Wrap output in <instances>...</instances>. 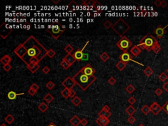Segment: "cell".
Returning a JSON list of instances; mask_svg holds the SVG:
<instances>
[{
    "mask_svg": "<svg viewBox=\"0 0 168 126\" xmlns=\"http://www.w3.org/2000/svg\"><path fill=\"white\" fill-rule=\"evenodd\" d=\"M22 44L27 51L22 60L26 65L30 64V60L32 58H37L40 62L45 56H47L48 51L34 36H30Z\"/></svg>",
    "mask_w": 168,
    "mask_h": 126,
    "instance_id": "1",
    "label": "cell"
},
{
    "mask_svg": "<svg viewBox=\"0 0 168 126\" xmlns=\"http://www.w3.org/2000/svg\"><path fill=\"white\" fill-rule=\"evenodd\" d=\"M76 85L82 89V91H86L89 87L96 80L95 76H89L84 74L83 72L79 70L72 77Z\"/></svg>",
    "mask_w": 168,
    "mask_h": 126,
    "instance_id": "2",
    "label": "cell"
},
{
    "mask_svg": "<svg viewBox=\"0 0 168 126\" xmlns=\"http://www.w3.org/2000/svg\"><path fill=\"white\" fill-rule=\"evenodd\" d=\"M157 43H158V40L152 35L147 34L140 40L138 46L141 48V50L145 49L149 52L152 49V47Z\"/></svg>",
    "mask_w": 168,
    "mask_h": 126,
    "instance_id": "3",
    "label": "cell"
},
{
    "mask_svg": "<svg viewBox=\"0 0 168 126\" xmlns=\"http://www.w3.org/2000/svg\"><path fill=\"white\" fill-rule=\"evenodd\" d=\"M112 30L116 32L120 36L123 37V35L125 34L130 29V26L124 20L123 18H120L112 26Z\"/></svg>",
    "mask_w": 168,
    "mask_h": 126,
    "instance_id": "4",
    "label": "cell"
},
{
    "mask_svg": "<svg viewBox=\"0 0 168 126\" xmlns=\"http://www.w3.org/2000/svg\"><path fill=\"white\" fill-rule=\"evenodd\" d=\"M116 45L118 46L120 49L123 51L124 52H127V50L132 47L133 43L132 42L129 40L126 36H123L121 37V39L116 43Z\"/></svg>",
    "mask_w": 168,
    "mask_h": 126,
    "instance_id": "5",
    "label": "cell"
},
{
    "mask_svg": "<svg viewBox=\"0 0 168 126\" xmlns=\"http://www.w3.org/2000/svg\"><path fill=\"white\" fill-rule=\"evenodd\" d=\"M54 26V27H53L51 29H49V28L47 29V32H49L50 34L52 36V37H53L54 39L57 40V39H58V38L64 33L65 30H64V29H63V30L60 29L59 26L58 25H57V26Z\"/></svg>",
    "mask_w": 168,
    "mask_h": 126,
    "instance_id": "6",
    "label": "cell"
},
{
    "mask_svg": "<svg viewBox=\"0 0 168 126\" xmlns=\"http://www.w3.org/2000/svg\"><path fill=\"white\" fill-rule=\"evenodd\" d=\"M26 51H27L26 49L25 48L24 45L22 44H22H20L19 45H18L17 47L14 49L15 54H17L21 60H22V59L24 57V56L26 54Z\"/></svg>",
    "mask_w": 168,
    "mask_h": 126,
    "instance_id": "7",
    "label": "cell"
},
{
    "mask_svg": "<svg viewBox=\"0 0 168 126\" xmlns=\"http://www.w3.org/2000/svg\"><path fill=\"white\" fill-rule=\"evenodd\" d=\"M119 59H120V61H121V62H125V63H127V62H129V61H132V62H135V63H137V64H140V65H141V66H143V64H141V63H138V62H136V61H135L134 60H133V59H132V57H131V55L127 51V52H124L119 57Z\"/></svg>",
    "mask_w": 168,
    "mask_h": 126,
    "instance_id": "8",
    "label": "cell"
},
{
    "mask_svg": "<svg viewBox=\"0 0 168 126\" xmlns=\"http://www.w3.org/2000/svg\"><path fill=\"white\" fill-rule=\"evenodd\" d=\"M62 86L64 87V88L70 90V89H72V88L76 85V84L72 78L68 76L62 82Z\"/></svg>",
    "mask_w": 168,
    "mask_h": 126,
    "instance_id": "9",
    "label": "cell"
},
{
    "mask_svg": "<svg viewBox=\"0 0 168 126\" xmlns=\"http://www.w3.org/2000/svg\"><path fill=\"white\" fill-rule=\"evenodd\" d=\"M84 74H85L87 76H94V74L95 73V70L92 67L91 65H90L89 64H86L85 66L82 68V69L80 70Z\"/></svg>",
    "mask_w": 168,
    "mask_h": 126,
    "instance_id": "10",
    "label": "cell"
},
{
    "mask_svg": "<svg viewBox=\"0 0 168 126\" xmlns=\"http://www.w3.org/2000/svg\"><path fill=\"white\" fill-rule=\"evenodd\" d=\"M89 42H86V43L85 44V45L83 47V48H82V49H77L76 51L74 53L73 56H74V59L76 60L77 61H80V60H82L83 59V58H84V50L85 49V48L86 47L87 44L89 43Z\"/></svg>",
    "mask_w": 168,
    "mask_h": 126,
    "instance_id": "11",
    "label": "cell"
},
{
    "mask_svg": "<svg viewBox=\"0 0 168 126\" xmlns=\"http://www.w3.org/2000/svg\"><path fill=\"white\" fill-rule=\"evenodd\" d=\"M168 26V24L166 26H165V27L163 28L161 26H158V27L155 29V30L154 31V34L157 36V37H158V38H162V37L163 36V35L165 34V33H166L165 29H166Z\"/></svg>",
    "mask_w": 168,
    "mask_h": 126,
    "instance_id": "12",
    "label": "cell"
},
{
    "mask_svg": "<svg viewBox=\"0 0 168 126\" xmlns=\"http://www.w3.org/2000/svg\"><path fill=\"white\" fill-rule=\"evenodd\" d=\"M95 121L99 126H106L110 123V120L108 118H101V117H99Z\"/></svg>",
    "mask_w": 168,
    "mask_h": 126,
    "instance_id": "13",
    "label": "cell"
},
{
    "mask_svg": "<svg viewBox=\"0 0 168 126\" xmlns=\"http://www.w3.org/2000/svg\"><path fill=\"white\" fill-rule=\"evenodd\" d=\"M141 51H142V50L138 45H134L133 47H131V49H130V52L131 53V54H133L134 57H138Z\"/></svg>",
    "mask_w": 168,
    "mask_h": 126,
    "instance_id": "14",
    "label": "cell"
},
{
    "mask_svg": "<svg viewBox=\"0 0 168 126\" xmlns=\"http://www.w3.org/2000/svg\"><path fill=\"white\" fill-rule=\"evenodd\" d=\"M81 121L82 120H80L76 115H75L69 121L73 126H79V124H81Z\"/></svg>",
    "mask_w": 168,
    "mask_h": 126,
    "instance_id": "15",
    "label": "cell"
},
{
    "mask_svg": "<svg viewBox=\"0 0 168 126\" xmlns=\"http://www.w3.org/2000/svg\"><path fill=\"white\" fill-rule=\"evenodd\" d=\"M63 59L66 60L67 62L69 63L70 66H72V64H74V62L76 61V60L74 59L73 54H72L71 53H68V54H67L64 57V58H63Z\"/></svg>",
    "mask_w": 168,
    "mask_h": 126,
    "instance_id": "16",
    "label": "cell"
},
{
    "mask_svg": "<svg viewBox=\"0 0 168 126\" xmlns=\"http://www.w3.org/2000/svg\"><path fill=\"white\" fill-rule=\"evenodd\" d=\"M11 60H12V59H11L10 56L9 54H5L0 59V62L3 65H6L7 64H10Z\"/></svg>",
    "mask_w": 168,
    "mask_h": 126,
    "instance_id": "17",
    "label": "cell"
},
{
    "mask_svg": "<svg viewBox=\"0 0 168 126\" xmlns=\"http://www.w3.org/2000/svg\"><path fill=\"white\" fill-rule=\"evenodd\" d=\"M98 116H99V117H101V118H105L108 119L112 116V113L110 112H107L103 110H101L99 112Z\"/></svg>",
    "mask_w": 168,
    "mask_h": 126,
    "instance_id": "18",
    "label": "cell"
},
{
    "mask_svg": "<svg viewBox=\"0 0 168 126\" xmlns=\"http://www.w3.org/2000/svg\"><path fill=\"white\" fill-rule=\"evenodd\" d=\"M24 93H16L15 91H11L8 93L7 94V97L8 99L9 100H15L17 96H18V95H24Z\"/></svg>",
    "mask_w": 168,
    "mask_h": 126,
    "instance_id": "19",
    "label": "cell"
},
{
    "mask_svg": "<svg viewBox=\"0 0 168 126\" xmlns=\"http://www.w3.org/2000/svg\"><path fill=\"white\" fill-rule=\"evenodd\" d=\"M48 108H49V106L45 102H42L41 104L38 105V109L42 113H45L48 110Z\"/></svg>",
    "mask_w": 168,
    "mask_h": 126,
    "instance_id": "20",
    "label": "cell"
},
{
    "mask_svg": "<svg viewBox=\"0 0 168 126\" xmlns=\"http://www.w3.org/2000/svg\"><path fill=\"white\" fill-rule=\"evenodd\" d=\"M126 113L128 114L129 116H133V114L134 113H135L136 110H135V108L132 105H129V106L126 109Z\"/></svg>",
    "mask_w": 168,
    "mask_h": 126,
    "instance_id": "21",
    "label": "cell"
},
{
    "mask_svg": "<svg viewBox=\"0 0 168 126\" xmlns=\"http://www.w3.org/2000/svg\"><path fill=\"white\" fill-rule=\"evenodd\" d=\"M126 66H127V64L125 63L124 62H121V61H119L116 65V67L118 68V69L120 70V71H123L125 68H126Z\"/></svg>",
    "mask_w": 168,
    "mask_h": 126,
    "instance_id": "22",
    "label": "cell"
},
{
    "mask_svg": "<svg viewBox=\"0 0 168 126\" xmlns=\"http://www.w3.org/2000/svg\"><path fill=\"white\" fill-rule=\"evenodd\" d=\"M143 72H144V74H145L146 76L150 77L153 74L154 70H152V68H150V66H147L145 69L144 70Z\"/></svg>",
    "mask_w": 168,
    "mask_h": 126,
    "instance_id": "23",
    "label": "cell"
},
{
    "mask_svg": "<svg viewBox=\"0 0 168 126\" xmlns=\"http://www.w3.org/2000/svg\"><path fill=\"white\" fill-rule=\"evenodd\" d=\"M43 100L46 102L47 103H51V102L54 100V97L51 95V93H47L43 96Z\"/></svg>",
    "mask_w": 168,
    "mask_h": 126,
    "instance_id": "24",
    "label": "cell"
},
{
    "mask_svg": "<svg viewBox=\"0 0 168 126\" xmlns=\"http://www.w3.org/2000/svg\"><path fill=\"white\" fill-rule=\"evenodd\" d=\"M71 101H72V103L74 104V106H78L82 103V99H80L79 96H76L74 99H72Z\"/></svg>",
    "mask_w": 168,
    "mask_h": 126,
    "instance_id": "25",
    "label": "cell"
},
{
    "mask_svg": "<svg viewBox=\"0 0 168 126\" xmlns=\"http://www.w3.org/2000/svg\"><path fill=\"white\" fill-rule=\"evenodd\" d=\"M141 112H142L144 115H147V114H148L150 113V112H151L150 108L148 105L144 104V105L141 108Z\"/></svg>",
    "mask_w": 168,
    "mask_h": 126,
    "instance_id": "26",
    "label": "cell"
},
{
    "mask_svg": "<svg viewBox=\"0 0 168 126\" xmlns=\"http://www.w3.org/2000/svg\"><path fill=\"white\" fill-rule=\"evenodd\" d=\"M60 94L64 97V99H68V97H70V90L69 89L64 88L62 91L60 92Z\"/></svg>",
    "mask_w": 168,
    "mask_h": 126,
    "instance_id": "27",
    "label": "cell"
},
{
    "mask_svg": "<svg viewBox=\"0 0 168 126\" xmlns=\"http://www.w3.org/2000/svg\"><path fill=\"white\" fill-rule=\"evenodd\" d=\"M5 120L7 124H11L13 121H15V118L11 114H8L7 116L5 118Z\"/></svg>",
    "mask_w": 168,
    "mask_h": 126,
    "instance_id": "28",
    "label": "cell"
},
{
    "mask_svg": "<svg viewBox=\"0 0 168 126\" xmlns=\"http://www.w3.org/2000/svg\"><path fill=\"white\" fill-rule=\"evenodd\" d=\"M158 79L160 80L161 82H165L166 80L168 79V75L165 73V72H162L159 76H158Z\"/></svg>",
    "mask_w": 168,
    "mask_h": 126,
    "instance_id": "29",
    "label": "cell"
},
{
    "mask_svg": "<svg viewBox=\"0 0 168 126\" xmlns=\"http://www.w3.org/2000/svg\"><path fill=\"white\" fill-rule=\"evenodd\" d=\"M60 66H61L64 70H68L70 67L71 66L70 65L69 63L67 62L66 60L64 59H62V62H60Z\"/></svg>",
    "mask_w": 168,
    "mask_h": 126,
    "instance_id": "30",
    "label": "cell"
},
{
    "mask_svg": "<svg viewBox=\"0 0 168 126\" xmlns=\"http://www.w3.org/2000/svg\"><path fill=\"white\" fill-rule=\"evenodd\" d=\"M100 58H101V59L102 61L106 62V61L109 59L110 56H109L108 54L107 53L103 52L101 54V55H100Z\"/></svg>",
    "mask_w": 168,
    "mask_h": 126,
    "instance_id": "31",
    "label": "cell"
},
{
    "mask_svg": "<svg viewBox=\"0 0 168 126\" xmlns=\"http://www.w3.org/2000/svg\"><path fill=\"white\" fill-rule=\"evenodd\" d=\"M96 3V1H84V4L86 6H90L91 7V9L95 7V5Z\"/></svg>",
    "mask_w": 168,
    "mask_h": 126,
    "instance_id": "32",
    "label": "cell"
},
{
    "mask_svg": "<svg viewBox=\"0 0 168 126\" xmlns=\"http://www.w3.org/2000/svg\"><path fill=\"white\" fill-rule=\"evenodd\" d=\"M126 90L127 93L131 94V93H133L135 91V88L134 87L133 85H132L131 84H129V85H128L127 87L126 88Z\"/></svg>",
    "mask_w": 168,
    "mask_h": 126,
    "instance_id": "33",
    "label": "cell"
},
{
    "mask_svg": "<svg viewBox=\"0 0 168 126\" xmlns=\"http://www.w3.org/2000/svg\"><path fill=\"white\" fill-rule=\"evenodd\" d=\"M77 7H78V4L74 1H72L70 3L69 5H68V9L70 11L75 10L77 8Z\"/></svg>",
    "mask_w": 168,
    "mask_h": 126,
    "instance_id": "34",
    "label": "cell"
},
{
    "mask_svg": "<svg viewBox=\"0 0 168 126\" xmlns=\"http://www.w3.org/2000/svg\"><path fill=\"white\" fill-rule=\"evenodd\" d=\"M161 49H162V48H161L160 45L159 44V43H158L156 44L152 47V50L155 53H158L160 51Z\"/></svg>",
    "mask_w": 168,
    "mask_h": 126,
    "instance_id": "35",
    "label": "cell"
},
{
    "mask_svg": "<svg viewBox=\"0 0 168 126\" xmlns=\"http://www.w3.org/2000/svg\"><path fill=\"white\" fill-rule=\"evenodd\" d=\"M64 51H65L68 54V53H71L74 51V47H72L71 45H67L66 46V47L64 48Z\"/></svg>",
    "mask_w": 168,
    "mask_h": 126,
    "instance_id": "36",
    "label": "cell"
},
{
    "mask_svg": "<svg viewBox=\"0 0 168 126\" xmlns=\"http://www.w3.org/2000/svg\"><path fill=\"white\" fill-rule=\"evenodd\" d=\"M162 110V108L160 106H158V108H156L153 109V110H151V112H152V114H153L154 115L156 116V115H158V114H159Z\"/></svg>",
    "mask_w": 168,
    "mask_h": 126,
    "instance_id": "37",
    "label": "cell"
},
{
    "mask_svg": "<svg viewBox=\"0 0 168 126\" xmlns=\"http://www.w3.org/2000/svg\"><path fill=\"white\" fill-rule=\"evenodd\" d=\"M55 54H56V53H55V51L53 49H50L48 50V52H47V57H49L51 59H52L53 57H54L55 56Z\"/></svg>",
    "mask_w": 168,
    "mask_h": 126,
    "instance_id": "38",
    "label": "cell"
},
{
    "mask_svg": "<svg viewBox=\"0 0 168 126\" xmlns=\"http://www.w3.org/2000/svg\"><path fill=\"white\" fill-rule=\"evenodd\" d=\"M45 86H46V87H47L48 89L51 90V89H53L54 87V86H55V84H54L53 82H51V81H49V82H48L47 84H46Z\"/></svg>",
    "mask_w": 168,
    "mask_h": 126,
    "instance_id": "39",
    "label": "cell"
},
{
    "mask_svg": "<svg viewBox=\"0 0 168 126\" xmlns=\"http://www.w3.org/2000/svg\"><path fill=\"white\" fill-rule=\"evenodd\" d=\"M103 25H104V28H105L106 29H109L110 28H112V25L113 24H112L111 22H110V20H107L104 22Z\"/></svg>",
    "mask_w": 168,
    "mask_h": 126,
    "instance_id": "40",
    "label": "cell"
},
{
    "mask_svg": "<svg viewBox=\"0 0 168 126\" xmlns=\"http://www.w3.org/2000/svg\"><path fill=\"white\" fill-rule=\"evenodd\" d=\"M39 88H40V87H39V85H37V84H36V83H34V84H32L31 85H30V89H33V90H34L35 91H37V90L39 89Z\"/></svg>",
    "mask_w": 168,
    "mask_h": 126,
    "instance_id": "41",
    "label": "cell"
},
{
    "mask_svg": "<svg viewBox=\"0 0 168 126\" xmlns=\"http://www.w3.org/2000/svg\"><path fill=\"white\" fill-rule=\"evenodd\" d=\"M40 68V66L39 65V64H36V65H35V66H34L32 68L29 70H30V72H32V74H34V73H35V72H36V71H37V70L39 69Z\"/></svg>",
    "mask_w": 168,
    "mask_h": 126,
    "instance_id": "42",
    "label": "cell"
},
{
    "mask_svg": "<svg viewBox=\"0 0 168 126\" xmlns=\"http://www.w3.org/2000/svg\"><path fill=\"white\" fill-rule=\"evenodd\" d=\"M162 110H163L168 115V101L162 106Z\"/></svg>",
    "mask_w": 168,
    "mask_h": 126,
    "instance_id": "43",
    "label": "cell"
},
{
    "mask_svg": "<svg viewBox=\"0 0 168 126\" xmlns=\"http://www.w3.org/2000/svg\"><path fill=\"white\" fill-rule=\"evenodd\" d=\"M3 70H5V72H9V71H10L11 69L12 68V66H11L10 64H6V65H3Z\"/></svg>",
    "mask_w": 168,
    "mask_h": 126,
    "instance_id": "44",
    "label": "cell"
},
{
    "mask_svg": "<svg viewBox=\"0 0 168 126\" xmlns=\"http://www.w3.org/2000/svg\"><path fill=\"white\" fill-rule=\"evenodd\" d=\"M108 84H110L111 85H114V84H116V79L114 78V77L112 76L109 78L108 80Z\"/></svg>",
    "mask_w": 168,
    "mask_h": 126,
    "instance_id": "45",
    "label": "cell"
},
{
    "mask_svg": "<svg viewBox=\"0 0 168 126\" xmlns=\"http://www.w3.org/2000/svg\"><path fill=\"white\" fill-rule=\"evenodd\" d=\"M135 121H136V120H135V118L133 116H130L128 118V119H127V121L130 124H133L135 122Z\"/></svg>",
    "mask_w": 168,
    "mask_h": 126,
    "instance_id": "46",
    "label": "cell"
},
{
    "mask_svg": "<svg viewBox=\"0 0 168 126\" xmlns=\"http://www.w3.org/2000/svg\"><path fill=\"white\" fill-rule=\"evenodd\" d=\"M136 99H135V98L133 97V96H131V97L128 99V102L131 104V105H133V104H135V103L136 102Z\"/></svg>",
    "mask_w": 168,
    "mask_h": 126,
    "instance_id": "47",
    "label": "cell"
},
{
    "mask_svg": "<svg viewBox=\"0 0 168 126\" xmlns=\"http://www.w3.org/2000/svg\"><path fill=\"white\" fill-rule=\"evenodd\" d=\"M154 93L157 95V96H160L163 94V91L160 89V88H157L154 91Z\"/></svg>",
    "mask_w": 168,
    "mask_h": 126,
    "instance_id": "48",
    "label": "cell"
},
{
    "mask_svg": "<svg viewBox=\"0 0 168 126\" xmlns=\"http://www.w3.org/2000/svg\"><path fill=\"white\" fill-rule=\"evenodd\" d=\"M39 62H40V60H38L37 58H36V57L32 58V59L30 60V63H34V64H37Z\"/></svg>",
    "mask_w": 168,
    "mask_h": 126,
    "instance_id": "49",
    "label": "cell"
},
{
    "mask_svg": "<svg viewBox=\"0 0 168 126\" xmlns=\"http://www.w3.org/2000/svg\"><path fill=\"white\" fill-rule=\"evenodd\" d=\"M50 68H49L48 66H44L43 68V69H42V72H43L44 74H49L50 72Z\"/></svg>",
    "mask_w": 168,
    "mask_h": 126,
    "instance_id": "50",
    "label": "cell"
},
{
    "mask_svg": "<svg viewBox=\"0 0 168 126\" xmlns=\"http://www.w3.org/2000/svg\"><path fill=\"white\" fill-rule=\"evenodd\" d=\"M158 106H160V105L158 104V102H154L153 103L150 105V110H153V109H155L156 108H158Z\"/></svg>",
    "mask_w": 168,
    "mask_h": 126,
    "instance_id": "51",
    "label": "cell"
},
{
    "mask_svg": "<svg viewBox=\"0 0 168 126\" xmlns=\"http://www.w3.org/2000/svg\"><path fill=\"white\" fill-rule=\"evenodd\" d=\"M76 92L74 91L73 89H70V97H71L72 99H74V97L76 96Z\"/></svg>",
    "mask_w": 168,
    "mask_h": 126,
    "instance_id": "52",
    "label": "cell"
},
{
    "mask_svg": "<svg viewBox=\"0 0 168 126\" xmlns=\"http://www.w3.org/2000/svg\"><path fill=\"white\" fill-rule=\"evenodd\" d=\"M28 93H29V95H30V96H34L35 95H36V91H35L34 90H33V89H28Z\"/></svg>",
    "mask_w": 168,
    "mask_h": 126,
    "instance_id": "53",
    "label": "cell"
},
{
    "mask_svg": "<svg viewBox=\"0 0 168 126\" xmlns=\"http://www.w3.org/2000/svg\"><path fill=\"white\" fill-rule=\"evenodd\" d=\"M81 124L83 126H86L88 124V121L85 118H83L81 121Z\"/></svg>",
    "mask_w": 168,
    "mask_h": 126,
    "instance_id": "54",
    "label": "cell"
},
{
    "mask_svg": "<svg viewBox=\"0 0 168 126\" xmlns=\"http://www.w3.org/2000/svg\"><path fill=\"white\" fill-rule=\"evenodd\" d=\"M162 87H163V89H164L165 91L168 92V82H166V83H164Z\"/></svg>",
    "mask_w": 168,
    "mask_h": 126,
    "instance_id": "55",
    "label": "cell"
},
{
    "mask_svg": "<svg viewBox=\"0 0 168 126\" xmlns=\"http://www.w3.org/2000/svg\"><path fill=\"white\" fill-rule=\"evenodd\" d=\"M161 3H162V1H160V0H156L154 3V4L156 5V7H158L161 6Z\"/></svg>",
    "mask_w": 168,
    "mask_h": 126,
    "instance_id": "56",
    "label": "cell"
},
{
    "mask_svg": "<svg viewBox=\"0 0 168 126\" xmlns=\"http://www.w3.org/2000/svg\"><path fill=\"white\" fill-rule=\"evenodd\" d=\"M102 110H105V111H107V112H110V108L108 105H104V106L102 107Z\"/></svg>",
    "mask_w": 168,
    "mask_h": 126,
    "instance_id": "57",
    "label": "cell"
},
{
    "mask_svg": "<svg viewBox=\"0 0 168 126\" xmlns=\"http://www.w3.org/2000/svg\"><path fill=\"white\" fill-rule=\"evenodd\" d=\"M166 5H167V2H166V1H164V0L162 1L161 7H163V8H165L166 7Z\"/></svg>",
    "mask_w": 168,
    "mask_h": 126,
    "instance_id": "58",
    "label": "cell"
},
{
    "mask_svg": "<svg viewBox=\"0 0 168 126\" xmlns=\"http://www.w3.org/2000/svg\"><path fill=\"white\" fill-rule=\"evenodd\" d=\"M60 1V0H57V1H54V0H52V2L54 3H55V4H57V3H59Z\"/></svg>",
    "mask_w": 168,
    "mask_h": 126,
    "instance_id": "59",
    "label": "cell"
},
{
    "mask_svg": "<svg viewBox=\"0 0 168 126\" xmlns=\"http://www.w3.org/2000/svg\"><path fill=\"white\" fill-rule=\"evenodd\" d=\"M47 126H56L53 122H51V123H50V124H49Z\"/></svg>",
    "mask_w": 168,
    "mask_h": 126,
    "instance_id": "60",
    "label": "cell"
},
{
    "mask_svg": "<svg viewBox=\"0 0 168 126\" xmlns=\"http://www.w3.org/2000/svg\"><path fill=\"white\" fill-rule=\"evenodd\" d=\"M1 126H7L5 124H2L1 125Z\"/></svg>",
    "mask_w": 168,
    "mask_h": 126,
    "instance_id": "61",
    "label": "cell"
},
{
    "mask_svg": "<svg viewBox=\"0 0 168 126\" xmlns=\"http://www.w3.org/2000/svg\"><path fill=\"white\" fill-rule=\"evenodd\" d=\"M138 126H144V125L143 124H139V125H138Z\"/></svg>",
    "mask_w": 168,
    "mask_h": 126,
    "instance_id": "62",
    "label": "cell"
},
{
    "mask_svg": "<svg viewBox=\"0 0 168 126\" xmlns=\"http://www.w3.org/2000/svg\"><path fill=\"white\" fill-rule=\"evenodd\" d=\"M166 72H167V73H168V69H167V70H166Z\"/></svg>",
    "mask_w": 168,
    "mask_h": 126,
    "instance_id": "63",
    "label": "cell"
}]
</instances>
